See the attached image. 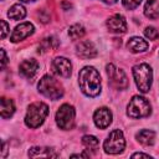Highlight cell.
Here are the masks:
<instances>
[{"label": "cell", "instance_id": "obj_1", "mask_svg": "<svg viewBox=\"0 0 159 159\" xmlns=\"http://www.w3.org/2000/svg\"><path fill=\"white\" fill-rule=\"evenodd\" d=\"M78 84L84 96L97 97L102 89L99 72L93 66H84L78 73Z\"/></svg>", "mask_w": 159, "mask_h": 159}, {"label": "cell", "instance_id": "obj_2", "mask_svg": "<svg viewBox=\"0 0 159 159\" xmlns=\"http://www.w3.org/2000/svg\"><path fill=\"white\" fill-rule=\"evenodd\" d=\"M47 116H48L47 104L43 102H34L27 107V112L25 116V124L31 129H36L40 125H42Z\"/></svg>", "mask_w": 159, "mask_h": 159}, {"label": "cell", "instance_id": "obj_3", "mask_svg": "<svg viewBox=\"0 0 159 159\" xmlns=\"http://www.w3.org/2000/svg\"><path fill=\"white\" fill-rule=\"evenodd\" d=\"M37 89L41 94H43L45 97L53 99V101L60 99L65 93L63 87L60 83V81H57L51 75H45L41 77L40 82L37 84Z\"/></svg>", "mask_w": 159, "mask_h": 159}, {"label": "cell", "instance_id": "obj_4", "mask_svg": "<svg viewBox=\"0 0 159 159\" xmlns=\"http://www.w3.org/2000/svg\"><path fill=\"white\" fill-rule=\"evenodd\" d=\"M132 73H133L137 88L142 93L149 92V89L152 87V81H153L152 67L148 63H138V65L133 66Z\"/></svg>", "mask_w": 159, "mask_h": 159}, {"label": "cell", "instance_id": "obj_5", "mask_svg": "<svg viewBox=\"0 0 159 159\" xmlns=\"http://www.w3.org/2000/svg\"><path fill=\"white\" fill-rule=\"evenodd\" d=\"M152 113V107L149 101L139 94H135L130 98L128 106H127V116L134 119L148 117Z\"/></svg>", "mask_w": 159, "mask_h": 159}, {"label": "cell", "instance_id": "obj_6", "mask_svg": "<svg viewBox=\"0 0 159 159\" xmlns=\"http://www.w3.org/2000/svg\"><path fill=\"white\" fill-rule=\"evenodd\" d=\"M75 118H76V111L72 104L63 103L56 112V124L63 129L70 130L75 127Z\"/></svg>", "mask_w": 159, "mask_h": 159}, {"label": "cell", "instance_id": "obj_7", "mask_svg": "<svg viewBox=\"0 0 159 159\" xmlns=\"http://www.w3.org/2000/svg\"><path fill=\"white\" fill-rule=\"evenodd\" d=\"M125 148V139H124V134L122 130L119 129H114L109 133V135L106 138L104 143H103V149L107 154H119L124 150Z\"/></svg>", "mask_w": 159, "mask_h": 159}, {"label": "cell", "instance_id": "obj_8", "mask_svg": "<svg viewBox=\"0 0 159 159\" xmlns=\"http://www.w3.org/2000/svg\"><path fill=\"white\" fill-rule=\"evenodd\" d=\"M106 72L112 87H114L116 89H125L128 87V78L123 70L118 68L113 63H108L106 66Z\"/></svg>", "mask_w": 159, "mask_h": 159}, {"label": "cell", "instance_id": "obj_9", "mask_svg": "<svg viewBox=\"0 0 159 159\" xmlns=\"http://www.w3.org/2000/svg\"><path fill=\"white\" fill-rule=\"evenodd\" d=\"M112 119H113V114L107 107H99L93 113V122L96 127L99 129L108 128L112 123Z\"/></svg>", "mask_w": 159, "mask_h": 159}, {"label": "cell", "instance_id": "obj_10", "mask_svg": "<svg viewBox=\"0 0 159 159\" xmlns=\"http://www.w3.org/2000/svg\"><path fill=\"white\" fill-rule=\"evenodd\" d=\"M35 32V26L31 24V22H21L20 25H17L14 31L11 32V36H10V40L11 42L16 43V42H20L25 39H27L29 36H31L32 34Z\"/></svg>", "mask_w": 159, "mask_h": 159}, {"label": "cell", "instance_id": "obj_11", "mask_svg": "<svg viewBox=\"0 0 159 159\" xmlns=\"http://www.w3.org/2000/svg\"><path fill=\"white\" fill-rule=\"evenodd\" d=\"M51 66H52L53 72H55L56 75H58L60 77L68 78V77L71 76V73H72V65H71L70 60L66 58V57H62V56L56 57V58L52 61Z\"/></svg>", "mask_w": 159, "mask_h": 159}, {"label": "cell", "instance_id": "obj_12", "mask_svg": "<svg viewBox=\"0 0 159 159\" xmlns=\"http://www.w3.org/2000/svg\"><path fill=\"white\" fill-rule=\"evenodd\" d=\"M76 53L81 58L88 60V58H94L97 56L98 51H97V48L92 41L84 40V41H80L76 45Z\"/></svg>", "mask_w": 159, "mask_h": 159}, {"label": "cell", "instance_id": "obj_13", "mask_svg": "<svg viewBox=\"0 0 159 159\" xmlns=\"http://www.w3.org/2000/svg\"><path fill=\"white\" fill-rule=\"evenodd\" d=\"M108 30L113 34H124L127 31V21L125 17L120 14H114L112 15L107 22H106Z\"/></svg>", "mask_w": 159, "mask_h": 159}, {"label": "cell", "instance_id": "obj_14", "mask_svg": "<svg viewBox=\"0 0 159 159\" xmlns=\"http://www.w3.org/2000/svg\"><path fill=\"white\" fill-rule=\"evenodd\" d=\"M39 71V62L34 58L30 60H24L20 66H19V72L22 77L31 80L32 77H35V75Z\"/></svg>", "mask_w": 159, "mask_h": 159}, {"label": "cell", "instance_id": "obj_15", "mask_svg": "<svg viewBox=\"0 0 159 159\" xmlns=\"http://www.w3.org/2000/svg\"><path fill=\"white\" fill-rule=\"evenodd\" d=\"M29 157L30 158H57L58 153L50 147H32L29 150Z\"/></svg>", "mask_w": 159, "mask_h": 159}, {"label": "cell", "instance_id": "obj_16", "mask_svg": "<svg viewBox=\"0 0 159 159\" xmlns=\"http://www.w3.org/2000/svg\"><path fill=\"white\" fill-rule=\"evenodd\" d=\"M148 47H149V43H148L144 39H142V37H139V36H133V37H130L129 41L127 42V48H128L130 52H133V53L144 52V51L148 50Z\"/></svg>", "mask_w": 159, "mask_h": 159}, {"label": "cell", "instance_id": "obj_17", "mask_svg": "<svg viewBox=\"0 0 159 159\" xmlns=\"http://www.w3.org/2000/svg\"><path fill=\"white\" fill-rule=\"evenodd\" d=\"M135 138L143 145H153L155 142V132L150 129H142L135 134Z\"/></svg>", "mask_w": 159, "mask_h": 159}, {"label": "cell", "instance_id": "obj_18", "mask_svg": "<svg viewBox=\"0 0 159 159\" xmlns=\"http://www.w3.org/2000/svg\"><path fill=\"white\" fill-rule=\"evenodd\" d=\"M144 15L148 19L159 17V0H147L144 5Z\"/></svg>", "mask_w": 159, "mask_h": 159}, {"label": "cell", "instance_id": "obj_19", "mask_svg": "<svg viewBox=\"0 0 159 159\" xmlns=\"http://www.w3.org/2000/svg\"><path fill=\"white\" fill-rule=\"evenodd\" d=\"M1 117L4 119L10 118L14 113H15V104L12 102V99H9L6 97L1 98Z\"/></svg>", "mask_w": 159, "mask_h": 159}, {"label": "cell", "instance_id": "obj_20", "mask_svg": "<svg viewBox=\"0 0 159 159\" xmlns=\"http://www.w3.org/2000/svg\"><path fill=\"white\" fill-rule=\"evenodd\" d=\"M7 16L12 20H22L26 16V9L22 4H14L7 11Z\"/></svg>", "mask_w": 159, "mask_h": 159}, {"label": "cell", "instance_id": "obj_21", "mask_svg": "<svg viewBox=\"0 0 159 159\" xmlns=\"http://www.w3.org/2000/svg\"><path fill=\"white\" fill-rule=\"evenodd\" d=\"M84 34H86V30L81 24H73L68 29V36L72 40H80L84 36Z\"/></svg>", "mask_w": 159, "mask_h": 159}, {"label": "cell", "instance_id": "obj_22", "mask_svg": "<svg viewBox=\"0 0 159 159\" xmlns=\"http://www.w3.org/2000/svg\"><path fill=\"white\" fill-rule=\"evenodd\" d=\"M57 46H58V41L56 40V37L50 36V37H46L41 41V43L39 45V52H45V51L55 48Z\"/></svg>", "mask_w": 159, "mask_h": 159}, {"label": "cell", "instance_id": "obj_23", "mask_svg": "<svg viewBox=\"0 0 159 159\" xmlns=\"http://www.w3.org/2000/svg\"><path fill=\"white\" fill-rule=\"evenodd\" d=\"M82 144L87 148V149H91V150H96L99 145V142L98 139L94 137V135H89V134H86L82 137Z\"/></svg>", "mask_w": 159, "mask_h": 159}, {"label": "cell", "instance_id": "obj_24", "mask_svg": "<svg viewBox=\"0 0 159 159\" xmlns=\"http://www.w3.org/2000/svg\"><path fill=\"white\" fill-rule=\"evenodd\" d=\"M144 35H145V37L149 39V40H155V39H158L159 32H158V30H157L154 26H148V27H145V30H144Z\"/></svg>", "mask_w": 159, "mask_h": 159}, {"label": "cell", "instance_id": "obj_25", "mask_svg": "<svg viewBox=\"0 0 159 159\" xmlns=\"http://www.w3.org/2000/svg\"><path fill=\"white\" fill-rule=\"evenodd\" d=\"M140 2H142V0H122L123 6L128 10H134L135 7L139 6Z\"/></svg>", "mask_w": 159, "mask_h": 159}, {"label": "cell", "instance_id": "obj_26", "mask_svg": "<svg viewBox=\"0 0 159 159\" xmlns=\"http://www.w3.org/2000/svg\"><path fill=\"white\" fill-rule=\"evenodd\" d=\"M1 26H2V29H1V37L5 39L7 32H9V25H7V22L5 20H1Z\"/></svg>", "mask_w": 159, "mask_h": 159}, {"label": "cell", "instance_id": "obj_27", "mask_svg": "<svg viewBox=\"0 0 159 159\" xmlns=\"http://www.w3.org/2000/svg\"><path fill=\"white\" fill-rule=\"evenodd\" d=\"M0 52H1V68L4 70L5 66H6V63H7V56H6V52H5L4 48H1Z\"/></svg>", "mask_w": 159, "mask_h": 159}, {"label": "cell", "instance_id": "obj_28", "mask_svg": "<svg viewBox=\"0 0 159 159\" xmlns=\"http://www.w3.org/2000/svg\"><path fill=\"white\" fill-rule=\"evenodd\" d=\"M132 158H148V159H150L152 155L144 154V153H134V154H132Z\"/></svg>", "mask_w": 159, "mask_h": 159}, {"label": "cell", "instance_id": "obj_29", "mask_svg": "<svg viewBox=\"0 0 159 159\" xmlns=\"http://www.w3.org/2000/svg\"><path fill=\"white\" fill-rule=\"evenodd\" d=\"M89 155L88 154H84V153H81V154H72L71 158H88Z\"/></svg>", "mask_w": 159, "mask_h": 159}, {"label": "cell", "instance_id": "obj_30", "mask_svg": "<svg viewBox=\"0 0 159 159\" xmlns=\"http://www.w3.org/2000/svg\"><path fill=\"white\" fill-rule=\"evenodd\" d=\"M101 1H103L104 4H108V5H112V4L117 2V0H101Z\"/></svg>", "mask_w": 159, "mask_h": 159}, {"label": "cell", "instance_id": "obj_31", "mask_svg": "<svg viewBox=\"0 0 159 159\" xmlns=\"http://www.w3.org/2000/svg\"><path fill=\"white\" fill-rule=\"evenodd\" d=\"M5 155H6V144H5V143H2V155H1V157L4 158Z\"/></svg>", "mask_w": 159, "mask_h": 159}, {"label": "cell", "instance_id": "obj_32", "mask_svg": "<svg viewBox=\"0 0 159 159\" xmlns=\"http://www.w3.org/2000/svg\"><path fill=\"white\" fill-rule=\"evenodd\" d=\"M22 2H32V1H36V0H21Z\"/></svg>", "mask_w": 159, "mask_h": 159}]
</instances>
